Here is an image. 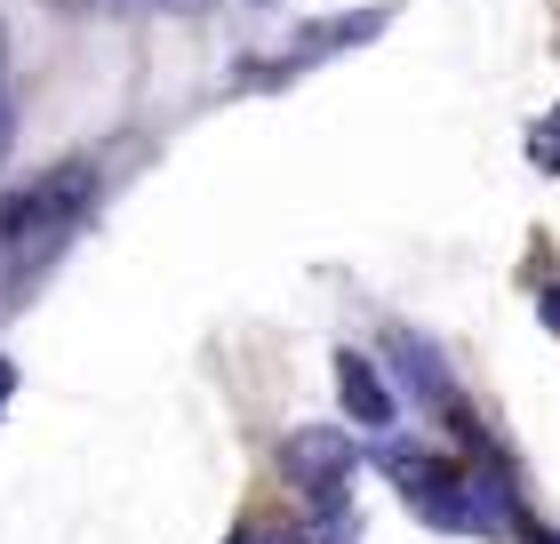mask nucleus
Segmentation results:
<instances>
[{"mask_svg": "<svg viewBox=\"0 0 560 544\" xmlns=\"http://www.w3.org/2000/svg\"><path fill=\"white\" fill-rule=\"evenodd\" d=\"M537 544H560V529H552V536H537Z\"/></svg>", "mask_w": 560, "mask_h": 544, "instance_id": "nucleus-11", "label": "nucleus"}, {"mask_svg": "<svg viewBox=\"0 0 560 544\" xmlns=\"http://www.w3.org/2000/svg\"><path fill=\"white\" fill-rule=\"evenodd\" d=\"M9 401H16V360L0 352V408H9Z\"/></svg>", "mask_w": 560, "mask_h": 544, "instance_id": "nucleus-9", "label": "nucleus"}, {"mask_svg": "<svg viewBox=\"0 0 560 544\" xmlns=\"http://www.w3.org/2000/svg\"><path fill=\"white\" fill-rule=\"evenodd\" d=\"M537 321L560 336V280H545V289H537Z\"/></svg>", "mask_w": 560, "mask_h": 544, "instance_id": "nucleus-8", "label": "nucleus"}, {"mask_svg": "<svg viewBox=\"0 0 560 544\" xmlns=\"http://www.w3.org/2000/svg\"><path fill=\"white\" fill-rule=\"evenodd\" d=\"M337 401L352 408V425L361 432H393V417H400V401H393V384L376 377V360L369 352H337Z\"/></svg>", "mask_w": 560, "mask_h": 544, "instance_id": "nucleus-5", "label": "nucleus"}, {"mask_svg": "<svg viewBox=\"0 0 560 544\" xmlns=\"http://www.w3.org/2000/svg\"><path fill=\"white\" fill-rule=\"evenodd\" d=\"M16 144V81H9V33H0V161Z\"/></svg>", "mask_w": 560, "mask_h": 544, "instance_id": "nucleus-7", "label": "nucleus"}, {"mask_svg": "<svg viewBox=\"0 0 560 544\" xmlns=\"http://www.w3.org/2000/svg\"><path fill=\"white\" fill-rule=\"evenodd\" d=\"M352 473H361V449L337 425H296L280 440V481L304 512H345L352 505Z\"/></svg>", "mask_w": 560, "mask_h": 544, "instance_id": "nucleus-3", "label": "nucleus"}, {"mask_svg": "<svg viewBox=\"0 0 560 544\" xmlns=\"http://www.w3.org/2000/svg\"><path fill=\"white\" fill-rule=\"evenodd\" d=\"M257 9H265V0H257Z\"/></svg>", "mask_w": 560, "mask_h": 544, "instance_id": "nucleus-13", "label": "nucleus"}, {"mask_svg": "<svg viewBox=\"0 0 560 544\" xmlns=\"http://www.w3.org/2000/svg\"><path fill=\"white\" fill-rule=\"evenodd\" d=\"M385 352H393V369H400V384H409V401L417 408H432L441 425H456V440H472V449H489L480 440V425H472V408H465V393H456V377H448V360H441V345L432 336H417V328H393L385 336Z\"/></svg>", "mask_w": 560, "mask_h": 544, "instance_id": "nucleus-4", "label": "nucleus"}, {"mask_svg": "<svg viewBox=\"0 0 560 544\" xmlns=\"http://www.w3.org/2000/svg\"><path fill=\"white\" fill-rule=\"evenodd\" d=\"M528 169H537V176H560V105L528 128Z\"/></svg>", "mask_w": 560, "mask_h": 544, "instance_id": "nucleus-6", "label": "nucleus"}, {"mask_svg": "<svg viewBox=\"0 0 560 544\" xmlns=\"http://www.w3.org/2000/svg\"><path fill=\"white\" fill-rule=\"evenodd\" d=\"M57 9H65V16H81V9H89V0H57Z\"/></svg>", "mask_w": 560, "mask_h": 544, "instance_id": "nucleus-10", "label": "nucleus"}, {"mask_svg": "<svg viewBox=\"0 0 560 544\" xmlns=\"http://www.w3.org/2000/svg\"><path fill=\"white\" fill-rule=\"evenodd\" d=\"M161 9H185V0H161Z\"/></svg>", "mask_w": 560, "mask_h": 544, "instance_id": "nucleus-12", "label": "nucleus"}, {"mask_svg": "<svg viewBox=\"0 0 560 544\" xmlns=\"http://www.w3.org/2000/svg\"><path fill=\"white\" fill-rule=\"evenodd\" d=\"M96 193H105L96 161H57V169H40L33 185L0 193V297L40 289V273L57 265L72 248V232L96 217Z\"/></svg>", "mask_w": 560, "mask_h": 544, "instance_id": "nucleus-1", "label": "nucleus"}, {"mask_svg": "<svg viewBox=\"0 0 560 544\" xmlns=\"http://www.w3.org/2000/svg\"><path fill=\"white\" fill-rule=\"evenodd\" d=\"M385 24H393V0H376V9H361V16H320V24H304V33H289L280 48L241 57V65H233V89H241V96L289 89V81H304V72H320L328 57H345V48H369Z\"/></svg>", "mask_w": 560, "mask_h": 544, "instance_id": "nucleus-2", "label": "nucleus"}]
</instances>
